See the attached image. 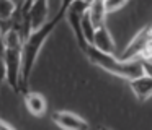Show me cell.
<instances>
[{
	"label": "cell",
	"mask_w": 152,
	"mask_h": 130,
	"mask_svg": "<svg viewBox=\"0 0 152 130\" xmlns=\"http://www.w3.org/2000/svg\"><path fill=\"white\" fill-rule=\"evenodd\" d=\"M69 6H70V3L61 2V6H59L56 15H54L44 26H41L39 29L33 31V34L23 42V49H21V93L23 94L30 93V78H31L34 64H36V58H38V55H39L41 49H43L44 42H46L48 38L53 34L56 26L66 18Z\"/></svg>",
	"instance_id": "cell-1"
},
{
	"label": "cell",
	"mask_w": 152,
	"mask_h": 130,
	"mask_svg": "<svg viewBox=\"0 0 152 130\" xmlns=\"http://www.w3.org/2000/svg\"><path fill=\"white\" fill-rule=\"evenodd\" d=\"M129 86H131V91L136 96V99L141 103L152 98V78L149 75H142V77L129 81Z\"/></svg>",
	"instance_id": "cell-9"
},
{
	"label": "cell",
	"mask_w": 152,
	"mask_h": 130,
	"mask_svg": "<svg viewBox=\"0 0 152 130\" xmlns=\"http://www.w3.org/2000/svg\"><path fill=\"white\" fill-rule=\"evenodd\" d=\"M100 130H111V129H108V127H103V125H102V127H100Z\"/></svg>",
	"instance_id": "cell-18"
},
{
	"label": "cell",
	"mask_w": 152,
	"mask_h": 130,
	"mask_svg": "<svg viewBox=\"0 0 152 130\" xmlns=\"http://www.w3.org/2000/svg\"><path fill=\"white\" fill-rule=\"evenodd\" d=\"M152 47V26L142 28L131 41L128 42L123 52L118 55L121 60H137L149 54Z\"/></svg>",
	"instance_id": "cell-4"
},
{
	"label": "cell",
	"mask_w": 152,
	"mask_h": 130,
	"mask_svg": "<svg viewBox=\"0 0 152 130\" xmlns=\"http://www.w3.org/2000/svg\"><path fill=\"white\" fill-rule=\"evenodd\" d=\"M141 60H142V67H144V73L152 78V60L147 57H142Z\"/></svg>",
	"instance_id": "cell-14"
},
{
	"label": "cell",
	"mask_w": 152,
	"mask_h": 130,
	"mask_svg": "<svg viewBox=\"0 0 152 130\" xmlns=\"http://www.w3.org/2000/svg\"><path fill=\"white\" fill-rule=\"evenodd\" d=\"M88 15L92 18L95 28H100V26H105L106 21V5H105V0H93L88 6Z\"/></svg>",
	"instance_id": "cell-11"
},
{
	"label": "cell",
	"mask_w": 152,
	"mask_h": 130,
	"mask_svg": "<svg viewBox=\"0 0 152 130\" xmlns=\"http://www.w3.org/2000/svg\"><path fill=\"white\" fill-rule=\"evenodd\" d=\"M25 106L33 117L44 116L48 109V103L44 96L41 93H34V91H30L28 94H25Z\"/></svg>",
	"instance_id": "cell-10"
},
{
	"label": "cell",
	"mask_w": 152,
	"mask_h": 130,
	"mask_svg": "<svg viewBox=\"0 0 152 130\" xmlns=\"http://www.w3.org/2000/svg\"><path fill=\"white\" fill-rule=\"evenodd\" d=\"M18 10L20 8L13 0H0V20H2V23L12 21Z\"/></svg>",
	"instance_id": "cell-12"
},
{
	"label": "cell",
	"mask_w": 152,
	"mask_h": 130,
	"mask_svg": "<svg viewBox=\"0 0 152 130\" xmlns=\"http://www.w3.org/2000/svg\"><path fill=\"white\" fill-rule=\"evenodd\" d=\"M28 15H30V20H31L33 31L44 26L51 20L49 18V0H34L31 3L30 10H28Z\"/></svg>",
	"instance_id": "cell-7"
},
{
	"label": "cell",
	"mask_w": 152,
	"mask_h": 130,
	"mask_svg": "<svg viewBox=\"0 0 152 130\" xmlns=\"http://www.w3.org/2000/svg\"><path fill=\"white\" fill-rule=\"evenodd\" d=\"M128 3V0H105V5H106V12L108 13H115L118 12L119 8Z\"/></svg>",
	"instance_id": "cell-13"
},
{
	"label": "cell",
	"mask_w": 152,
	"mask_h": 130,
	"mask_svg": "<svg viewBox=\"0 0 152 130\" xmlns=\"http://www.w3.org/2000/svg\"><path fill=\"white\" fill-rule=\"evenodd\" d=\"M93 47H96L98 51L106 52V54H115L116 52V44L113 39L111 32L106 26H100L95 31V38H93Z\"/></svg>",
	"instance_id": "cell-8"
},
{
	"label": "cell",
	"mask_w": 152,
	"mask_h": 130,
	"mask_svg": "<svg viewBox=\"0 0 152 130\" xmlns=\"http://www.w3.org/2000/svg\"><path fill=\"white\" fill-rule=\"evenodd\" d=\"M88 6L90 5L87 2H83V0H75L69 6L67 15H66V20L69 23L70 29H72L74 36H75V41L79 44V47L82 49V52L88 47V42L85 41V36H83V31H82V18L88 12Z\"/></svg>",
	"instance_id": "cell-5"
},
{
	"label": "cell",
	"mask_w": 152,
	"mask_h": 130,
	"mask_svg": "<svg viewBox=\"0 0 152 130\" xmlns=\"http://www.w3.org/2000/svg\"><path fill=\"white\" fill-rule=\"evenodd\" d=\"M53 122L62 130H90V124L79 114L70 112V110L53 112Z\"/></svg>",
	"instance_id": "cell-6"
},
{
	"label": "cell",
	"mask_w": 152,
	"mask_h": 130,
	"mask_svg": "<svg viewBox=\"0 0 152 130\" xmlns=\"http://www.w3.org/2000/svg\"><path fill=\"white\" fill-rule=\"evenodd\" d=\"M13 2L18 5V8H21V6L25 5V2H26V0H13Z\"/></svg>",
	"instance_id": "cell-16"
},
{
	"label": "cell",
	"mask_w": 152,
	"mask_h": 130,
	"mask_svg": "<svg viewBox=\"0 0 152 130\" xmlns=\"http://www.w3.org/2000/svg\"><path fill=\"white\" fill-rule=\"evenodd\" d=\"M0 130H15V127L10 125L7 120H2V124H0Z\"/></svg>",
	"instance_id": "cell-15"
},
{
	"label": "cell",
	"mask_w": 152,
	"mask_h": 130,
	"mask_svg": "<svg viewBox=\"0 0 152 130\" xmlns=\"http://www.w3.org/2000/svg\"><path fill=\"white\" fill-rule=\"evenodd\" d=\"M83 54L87 55V58H88L93 65L100 67L102 70L108 72V73L115 75V77L124 78V80H128V81H132V80H136V78L145 75L141 58H137V60H121L116 54L102 52L96 47H93L92 44L83 51Z\"/></svg>",
	"instance_id": "cell-2"
},
{
	"label": "cell",
	"mask_w": 152,
	"mask_h": 130,
	"mask_svg": "<svg viewBox=\"0 0 152 130\" xmlns=\"http://www.w3.org/2000/svg\"><path fill=\"white\" fill-rule=\"evenodd\" d=\"M145 57H147V58H151V60H152V47H151V51H149V54L145 55Z\"/></svg>",
	"instance_id": "cell-17"
},
{
	"label": "cell",
	"mask_w": 152,
	"mask_h": 130,
	"mask_svg": "<svg viewBox=\"0 0 152 130\" xmlns=\"http://www.w3.org/2000/svg\"><path fill=\"white\" fill-rule=\"evenodd\" d=\"M21 47L4 46V77L13 93H21Z\"/></svg>",
	"instance_id": "cell-3"
}]
</instances>
